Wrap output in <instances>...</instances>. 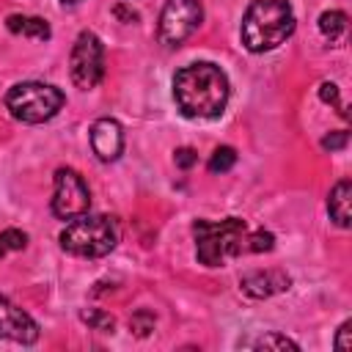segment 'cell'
I'll list each match as a JSON object with an SVG mask.
<instances>
[{"label":"cell","instance_id":"ba28073f","mask_svg":"<svg viewBox=\"0 0 352 352\" xmlns=\"http://www.w3.org/2000/svg\"><path fill=\"white\" fill-rule=\"evenodd\" d=\"M91 206V190L85 179L74 168L55 170V192H52V214L60 220H74L85 214Z\"/></svg>","mask_w":352,"mask_h":352},{"label":"cell","instance_id":"2e32d148","mask_svg":"<svg viewBox=\"0 0 352 352\" xmlns=\"http://www.w3.org/2000/svg\"><path fill=\"white\" fill-rule=\"evenodd\" d=\"M25 245H28V234H25V231H19V228H6V231L0 234V258H3L6 253L25 250Z\"/></svg>","mask_w":352,"mask_h":352},{"label":"cell","instance_id":"7a4b0ae2","mask_svg":"<svg viewBox=\"0 0 352 352\" xmlns=\"http://www.w3.org/2000/svg\"><path fill=\"white\" fill-rule=\"evenodd\" d=\"M294 33V11L289 0H253L242 16V44L250 52H270Z\"/></svg>","mask_w":352,"mask_h":352},{"label":"cell","instance_id":"277c9868","mask_svg":"<svg viewBox=\"0 0 352 352\" xmlns=\"http://www.w3.org/2000/svg\"><path fill=\"white\" fill-rule=\"evenodd\" d=\"M60 248L72 256L102 258L118 245V223L107 214H80L60 231Z\"/></svg>","mask_w":352,"mask_h":352},{"label":"cell","instance_id":"ac0fdd59","mask_svg":"<svg viewBox=\"0 0 352 352\" xmlns=\"http://www.w3.org/2000/svg\"><path fill=\"white\" fill-rule=\"evenodd\" d=\"M253 349H300V344H294L292 338H286V336H278V333H267V336H261L258 341H253L250 344Z\"/></svg>","mask_w":352,"mask_h":352},{"label":"cell","instance_id":"5b68a950","mask_svg":"<svg viewBox=\"0 0 352 352\" xmlns=\"http://www.w3.org/2000/svg\"><path fill=\"white\" fill-rule=\"evenodd\" d=\"M66 96L60 88L50 82H16L6 94V107L16 121L25 124H44L58 116Z\"/></svg>","mask_w":352,"mask_h":352},{"label":"cell","instance_id":"d4e9b609","mask_svg":"<svg viewBox=\"0 0 352 352\" xmlns=\"http://www.w3.org/2000/svg\"><path fill=\"white\" fill-rule=\"evenodd\" d=\"M116 16L124 19V22H135V19H138V11H132V8H126V6H116Z\"/></svg>","mask_w":352,"mask_h":352},{"label":"cell","instance_id":"603a6c76","mask_svg":"<svg viewBox=\"0 0 352 352\" xmlns=\"http://www.w3.org/2000/svg\"><path fill=\"white\" fill-rule=\"evenodd\" d=\"M173 162H176L179 168H192V165L198 162V154H195L190 146H182V148L173 151Z\"/></svg>","mask_w":352,"mask_h":352},{"label":"cell","instance_id":"5bb4252c","mask_svg":"<svg viewBox=\"0 0 352 352\" xmlns=\"http://www.w3.org/2000/svg\"><path fill=\"white\" fill-rule=\"evenodd\" d=\"M319 33L330 41V44H338L346 33V14L344 11H324L319 16Z\"/></svg>","mask_w":352,"mask_h":352},{"label":"cell","instance_id":"e0dca14e","mask_svg":"<svg viewBox=\"0 0 352 352\" xmlns=\"http://www.w3.org/2000/svg\"><path fill=\"white\" fill-rule=\"evenodd\" d=\"M80 319H82L85 324H91L94 330H102V333H110V330L116 327V319H113L110 314L99 311V308H88V311H82Z\"/></svg>","mask_w":352,"mask_h":352},{"label":"cell","instance_id":"ffe728a7","mask_svg":"<svg viewBox=\"0 0 352 352\" xmlns=\"http://www.w3.org/2000/svg\"><path fill=\"white\" fill-rule=\"evenodd\" d=\"M129 327L138 333V336H148L154 330V316L148 311H138L132 319H129Z\"/></svg>","mask_w":352,"mask_h":352},{"label":"cell","instance_id":"8fae6325","mask_svg":"<svg viewBox=\"0 0 352 352\" xmlns=\"http://www.w3.org/2000/svg\"><path fill=\"white\" fill-rule=\"evenodd\" d=\"M289 283H292L289 275L280 272V270H264V272L256 270V272H248L239 280V286L248 297H270V294H278V292L289 289Z\"/></svg>","mask_w":352,"mask_h":352},{"label":"cell","instance_id":"6da1fadb","mask_svg":"<svg viewBox=\"0 0 352 352\" xmlns=\"http://www.w3.org/2000/svg\"><path fill=\"white\" fill-rule=\"evenodd\" d=\"M231 96L226 72L217 63L198 60L176 72L173 99L187 118H217Z\"/></svg>","mask_w":352,"mask_h":352},{"label":"cell","instance_id":"7c38bea8","mask_svg":"<svg viewBox=\"0 0 352 352\" xmlns=\"http://www.w3.org/2000/svg\"><path fill=\"white\" fill-rule=\"evenodd\" d=\"M349 201H352V182L349 179H341L330 195H327V212H330V220H336V226L346 228L349 226Z\"/></svg>","mask_w":352,"mask_h":352},{"label":"cell","instance_id":"cb8c5ba5","mask_svg":"<svg viewBox=\"0 0 352 352\" xmlns=\"http://www.w3.org/2000/svg\"><path fill=\"white\" fill-rule=\"evenodd\" d=\"M349 327H352V322L346 319V322L338 327V333H336V349H338V352H349Z\"/></svg>","mask_w":352,"mask_h":352},{"label":"cell","instance_id":"4fadbf2b","mask_svg":"<svg viewBox=\"0 0 352 352\" xmlns=\"http://www.w3.org/2000/svg\"><path fill=\"white\" fill-rule=\"evenodd\" d=\"M6 28L11 33H19V36H30V38H41V41L50 38V25L41 16H19V14H11L6 19Z\"/></svg>","mask_w":352,"mask_h":352},{"label":"cell","instance_id":"7402d4cb","mask_svg":"<svg viewBox=\"0 0 352 352\" xmlns=\"http://www.w3.org/2000/svg\"><path fill=\"white\" fill-rule=\"evenodd\" d=\"M319 99L327 102V104H338V85H336V82H322V85H319ZM338 107H341V104H338ZM341 116L346 118V110H344V107H341Z\"/></svg>","mask_w":352,"mask_h":352},{"label":"cell","instance_id":"52a82bcc","mask_svg":"<svg viewBox=\"0 0 352 352\" xmlns=\"http://www.w3.org/2000/svg\"><path fill=\"white\" fill-rule=\"evenodd\" d=\"M204 19L201 0H165L160 14L157 36L168 47H179L184 38H190Z\"/></svg>","mask_w":352,"mask_h":352},{"label":"cell","instance_id":"9a60e30c","mask_svg":"<svg viewBox=\"0 0 352 352\" xmlns=\"http://www.w3.org/2000/svg\"><path fill=\"white\" fill-rule=\"evenodd\" d=\"M234 162H236V151L231 148V146H220V148H214L212 151V157H209V170L212 173H226V170H231L234 168Z\"/></svg>","mask_w":352,"mask_h":352},{"label":"cell","instance_id":"30bf717a","mask_svg":"<svg viewBox=\"0 0 352 352\" xmlns=\"http://www.w3.org/2000/svg\"><path fill=\"white\" fill-rule=\"evenodd\" d=\"M91 148L102 162H113L124 151V129L116 118H99L91 126Z\"/></svg>","mask_w":352,"mask_h":352},{"label":"cell","instance_id":"d6986e66","mask_svg":"<svg viewBox=\"0 0 352 352\" xmlns=\"http://www.w3.org/2000/svg\"><path fill=\"white\" fill-rule=\"evenodd\" d=\"M275 248V236L270 231H256V234H245V250H253V253H264V250H272Z\"/></svg>","mask_w":352,"mask_h":352},{"label":"cell","instance_id":"8992f818","mask_svg":"<svg viewBox=\"0 0 352 352\" xmlns=\"http://www.w3.org/2000/svg\"><path fill=\"white\" fill-rule=\"evenodd\" d=\"M69 72L77 88L91 91L104 77V44L94 30H82L69 55Z\"/></svg>","mask_w":352,"mask_h":352},{"label":"cell","instance_id":"44dd1931","mask_svg":"<svg viewBox=\"0 0 352 352\" xmlns=\"http://www.w3.org/2000/svg\"><path fill=\"white\" fill-rule=\"evenodd\" d=\"M346 140H349V132H346V129H338V132H330V135L322 138V148L336 151V148H344Z\"/></svg>","mask_w":352,"mask_h":352},{"label":"cell","instance_id":"3957f363","mask_svg":"<svg viewBox=\"0 0 352 352\" xmlns=\"http://www.w3.org/2000/svg\"><path fill=\"white\" fill-rule=\"evenodd\" d=\"M245 234H248V226L239 217H226L220 223L195 220L192 236H195L198 261L204 267H223L228 258H234L245 250Z\"/></svg>","mask_w":352,"mask_h":352},{"label":"cell","instance_id":"9c48e42d","mask_svg":"<svg viewBox=\"0 0 352 352\" xmlns=\"http://www.w3.org/2000/svg\"><path fill=\"white\" fill-rule=\"evenodd\" d=\"M0 338H11L16 344H33L38 338V324L22 308H16L8 297L0 294Z\"/></svg>","mask_w":352,"mask_h":352},{"label":"cell","instance_id":"484cf974","mask_svg":"<svg viewBox=\"0 0 352 352\" xmlns=\"http://www.w3.org/2000/svg\"><path fill=\"white\" fill-rule=\"evenodd\" d=\"M60 3H69V6H74V3H82V0H60Z\"/></svg>","mask_w":352,"mask_h":352}]
</instances>
